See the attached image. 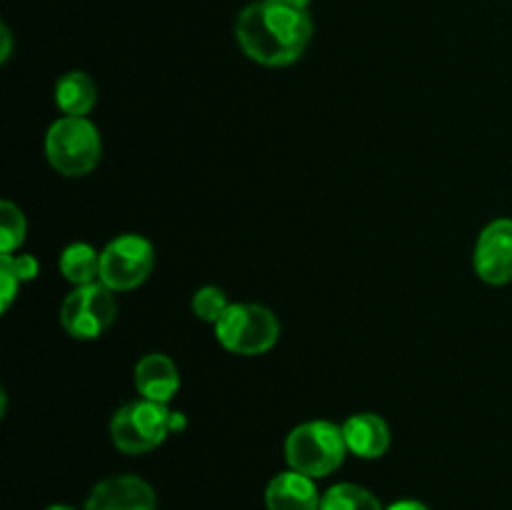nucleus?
I'll list each match as a JSON object with an SVG mask.
<instances>
[{
    "instance_id": "f257e3e1",
    "label": "nucleus",
    "mask_w": 512,
    "mask_h": 510,
    "mask_svg": "<svg viewBox=\"0 0 512 510\" xmlns=\"http://www.w3.org/2000/svg\"><path fill=\"white\" fill-rule=\"evenodd\" d=\"M235 38L250 60L268 68L295 63L313 38L308 10L285 0H260L238 15Z\"/></svg>"
},
{
    "instance_id": "f03ea898",
    "label": "nucleus",
    "mask_w": 512,
    "mask_h": 510,
    "mask_svg": "<svg viewBox=\"0 0 512 510\" xmlns=\"http://www.w3.org/2000/svg\"><path fill=\"white\" fill-rule=\"evenodd\" d=\"M348 445H345L343 428L328 420H310L290 430L285 440V458L290 470L308 475V478H325L343 465Z\"/></svg>"
},
{
    "instance_id": "7ed1b4c3",
    "label": "nucleus",
    "mask_w": 512,
    "mask_h": 510,
    "mask_svg": "<svg viewBox=\"0 0 512 510\" xmlns=\"http://www.w3.org/2000/svg\"><path fill=\"white\" fill-rule=\"evenodd\" d=\"M180 413H170L168 403L133 400L125 403L110 420V438L115 448L128 455H143L158 448L170 430L180 428Z\"/></svg>"
},
{
    "instance_id": "20e7f679",
    "label": "nucleus",
    "mask_w": 512,
    "mask_h": 510,
    "mask_svg": "<svg viewBox=\"0 0 512 510\" xmlns=\"http://www.w3.org/2000/svg\"><path fill=\"white\" fill-rule=\"evenodd\" d=\"M100 133L88 118L63 115L45 135V155L65 178H83L100 163Z\"/></svg>"
},
{
    "instance_id": "39448f33",
    "label": "nucleus",
    "mask_w": 512,
    "mask_h": 510,
    "mask_svg": "<svg viewBox=\"0 0 512 510\" xmlns=\"http://www.w3.org/2000/svg\"><path fill=\"white\" fill-rule=\"evenodd\" d=\"M215 338L235 355H263L278 343L280 323L265 305L230 303L215 323Z\"/></svg>"
},
{
    "instance_id": "423d86ee",
    "label": "nucleus",
    "mask_w": 512,
    "mask_h": 510,
    "mask_svg": "<svg viewBox=\"0 0 512 510\" xmlns=\"http://www.w3.org/2000/svg\"><path fill=\"white\" fill-rule=\"evenodd\" d=\"M155 265V250L148 238L135 233L118 235L100 250V283L113 293L133 290L148 280Z\"/></svg>"
},
{
    "instance_id": "0eeeda50",
    "label": "nucleus",
    "mask_w": 512,
    "mask_h": 510,
    "mask_svg": "<svg viewBox=\"0 0 512 510\" xmlns=\"http://www.w3.org/2000/svg\"><path fill=\"white\" fill-rule=\"evenodd\" d=\"M118 303L108 285H78L60 305V325L75 340H95L110 328Z\"/></svg>"
},
{
    "instance_id": "6e6552de",
    "label": "nucleus",
    "mask_w": 512,
    "mask_h": 510,
    "mask_svg": "<svg viewBox=\"0 0 512 510\" xmlns=\"http://www.w3.org/2000/svg\"><path fill=\"white\" fill-rule=\"evenodd\" d=\"M475 273L488 285H505L512 280V220H493L480 233L473 255Z\"/></svg>"
},
{
    "instance_id": "1a4fd4ad",
    "label": "nucleus",
    "mask_w": 512,
    "mask_h": 510,
    "mask_svg": "<svg viewBox=\"0 0 512 510\" xmlns=\"http://www.w3.org/2000/svg\"><path fill=\"white\" fill-rule=\"evenodd\" d=\"M85 510H155V493L138 475H113L95 485Z\"/></svg>"
},
{
    "instance_id": "9d476101",
    "label": "nucleus",
    "mask_w": 512,
    "mask_h": 510,
    "mask_svg": "<svg viewBox=\"0 0 512 510\" xmlns=\"http://www.w3.org/2000/svg\"><path fill=\"white\" fill-rule=\"evenodd\" d=\"M135 388L145 400L170 403L180 388V373L168 355L150 353L135 365Z\"/></svg>"
},
{
    "instance_id": "9b49d317",
    "label": "nucleus",
    "mask_w": 512,
    "mask_h": 510,
    "mask_svg": "<svg viewBox=\"0 0 512 510\" xmlns=\"http://www.w3.org/2000/svg\"><path fill=\"white\" fill-rule=\"evenodd\" d=\"M340 428H343L345 445L358 458H380L390 448V428L380 415L355 413Z\"/></svg>"
},
{
    "instance_id": "f8f14e48",
    "label": "nucleus",
    "mask_w": 512,
    "mask_h": 510,
    "mask_svg": "<svg viewBox=\"0 0 512 510\" xmlns=\"http://www.w3.org/2000/svg\"><path fill=\"white\" fill-rule=\"evenodd\" d=\"M320 500L313 478L298 470L275 475L265 490L268 510H320Z\"/></svg>"
},
{
    "instance_id": "ddd939ff",
    "label": "nucleus",
    "mask_w": 512,
    "mask_h": 510,
    "mask_svg": "<svg viewBox=\"0 0 512 510\" xmlns=\"http://www.w3.org/2000/svg\"><path fill=\"white\" fill-rule=\"evenodd\" d=\"M95 100H98V90L88 73L70 70V73L60 75V80L55 83V105L63 115L85 118L95 108Z\"/></svg>"
},
{
    "instance_id": "4468645a",
    "label": "nucleus",
    "mask_w": 512,
    "mask_h": 510,
    "mask_svg": "<svg viewBox=\"0 0 512 510\" xmlns=\"http://www.w3.org/2000/svg\"><path fill=\"white\" fill-rule=\"evenodd\" d=\"M60 273L78 285L100 283V253L88 243H73L60 253Z\"/></svg>"
},
{
    "instance_id": "2eb2a0df",
    "label": "nucleus",
    "mask_w": 512,
    "mask_h": 510,
    "mask_svg": "<svg viewBox=\"0 0 512 510\" xmlns=\"http://www.w3.org/2000/svg\"><path fill=\"white\" fill-rule=\"evenodd\" d=\"M320 510H385L370 490L355 483L333 485L320 500Z\"/></svg>"
},
{
    "instance_id": "dca6fc26",
    "label": "nucleus",
    "mask_w": 512,
    "mask_h": 510,
    "mask_svg": "<svg viewBox=\"0 0 512 510\" xmlns=\"http://www.w3.org/2000/svg\"><path fill=\"white\" fill-rule=\"evenodd\" d=\"M25 233H28V225H25L23 210L10 200H3L0 203V250L3 255H13V250L23 245Z\"/></svg>"
},
{
    "instance_id": "f3484780",
    "label": "nucleus",
    "mask_w": 512,
    "mask_h": 510,
    "mask_svg": "<svg viewBox=\"0 0 512 510\" xmlns=\"http://www.w3.org/2000/svg\"><path fill=\"white\" fill-rule=\"evenodd\" d=\"M230 308L228 298H225V293L220 288H215V285H205V288H200L198 293L193 295V313L195 318L205 320V323H218L220 318H223L225 310Z\"/></svg>"
},
{
    "instance_id": "a211bd4d",
    "label": "nucleus",
    "mask_w": 512,
    "mask_h": 510,
    "mask_svg": "<svg viewBox=\"0 0 512 510\" xmlns=\"http://www.w3.org/2000/svg\"><path fill=\"white\" fill-rule=\"evenodd\" d=\"M0 288H3L0 290V310L5 313V310L10 308V303L15 300V293H18V288H20V278L15 275L8 255H3V258H0Z\"/></svg>"
},
{
    "instance_id": "6ab92c4d",
    "label": "nucleus",
    "mask_w": 512,
    "mask_h": 510,
    "mask_svg": "<svg viewBox=\"0 0 512 510\" xmlns=\"http://www.w3.org/2000/svg\"><path fill=\"white\" fill-rule=\"evenodd\" d=\"M8 260L13 265L15 275L20 278V283H28V280H33L38 275L40 265L33 255H8Z\"/></svg>"
},
{
    "instance_id": "aec40b11",
    "label": "nucleus",
    "mask_w": 512,
    "mask_h": 510,
    "mask_svg": "<svg viewBox=\"0 0 512 510\" xmlns=\"http://www.w3.org/2000/svg\"><path fill=\"white\" fill-rule=\"evenodd\" d=\"M388 510H428L423 503H418V500H398V503L390 505Z\"/></svg>"
},
{
    "instance_id": "412c9836",
    "label": "nucleus",
    "mask_w": 512,
    "mask_h": 510,
    "mask_svg": "<svg viewBox=\"0 0 512 510\" xmlns=\"http://www.w3.org/2000/svg\"><path fill=\"white\" fill-rule=\"evenodd\" d=\"M0 38H3V50H0V60H8L10 58V30H8V25H3V28H0Z\"/></svg>"
},
{
    "instance_id": "4be33fe9",
    "label": "nucleus",
    "mask_w": 512,
    "mask_h": 510,
    "mask_svg": "<svg viewBox=\"0 0 512 510\" xmlns=\"http://www.w3.org/2000/svg\"><path fill=\"white\" fill-rule=\"evenodd\" d=\"M285 3L295 5V8H300V10H308V3H310V0H285Z\"/></svg>"
},
{
    "instance_id": "5701e85b",
    "label": "nucleus",
    "mask_w": 512,
    "mask_h": 510,
    "mask_svg": "<svg viewBox=\"0 0 512 510\" xmlns=\"http://www.w3.org/2000/svg\"><path fill=\"white\" fill-rule=\"evenodd\" d=\"M45 510H75V508H70V505H50V508Z\"/></svg>"
}]
</instances>
